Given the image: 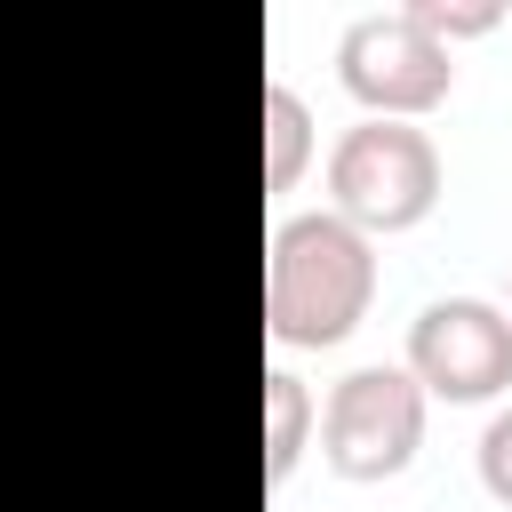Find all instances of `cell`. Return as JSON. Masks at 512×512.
Returning <instances> with one entry per match:
<instances>
[{
  "label": "cell",
  "instance_id": "cell-1",
  "mask_svg": "<svg viewBox=\"0 0 512 512\" xmlns=\"http://www.w3.org/2000/svg\"><path fill=\"white\" fill-rule=\"evenodd\" d=\"M376 296V248L360 224H344L336 208H304L272 224L264 248V328L296 352L344 344L368 320Z\"/></svg>",
  "mask_w": 512,
  "mask_h": 512
},
{
  "label": "cell",
  "instance_id": "cell-2",
  "mask_svg": "<svg viewBox=\"0 0 512 512\" xmlns=\"http://www.w3.org/2000/svg\"><path fill=\"white\" fill-rule=\"evenodd\" d=\"M328 192L336 216L360 232H408L440 200V144L416 120H352L328 152Z\"/></svg>",
  "mask_w": 512,
  "mask_h": 512
},
{
  "label": "cell",
  "instance_id": "cell-3",
  "mask_svg": "<svg viewBox=\"0 0 512 512\" xmlns=\"http://www.w3.org/2000/svg\"><path fill=\"white\" fill-rule=\"evenodd\" d=\"M424 384L408 376V360H368L352 376L328 384V408H320V456L344 472V480H392L416 464L424 448Z\"/></svg>",
  "mask_w": 512,
  "mask_h": 512
},
{
  "label": "cell",
  "instance_id": "cell-4",
  "mask_svg": "<svg viewBox=\"0 0 512 512\" xmlns=\"http://www.w3.org/2000/svg\"><path fill=\"white\" fill-rule=\"evenodd\" d=\"M336 72L376 120H408V112H432L456 88V48L400 0V8H368V16L344 24Z\"/></svg>",
  "mask_w": 512,
  "mask_h": 512
},
{
  "label": "cell",
  "instance_id": "cell-5",
  "mask_svg": "<svg viewBox=\"0 0 512 512\" xmlns=\"http://www.w3.org/2000/svg\"><path fill=\"white\" fill-rule=\"evenodd\" d=\"M408 376L432 400H496L512 384V312L488 296H432L408 320Z\"/></svg>",
  "mask_w": 512,
  "mask_h": 512
},
{
  "label": "cell",
  "instance_id": "cell-6",
  "mask_svg": "<svg viewBox=\"0 0 512 512\" xmlns=\"http://www.w3.org/2000/svg\"><path fill=\"white\" fill-rule=\"evenodd\" d=\"M304 152H312V104L272 72V80H264V184L288 192V184L304 176Z\"/></svg>",
  "mask_w": 512,
  "mask_h": 512
},
{
  "label": "cell",
  "instance_id": "cell-7",
  "mask_svg": "<svg viewBox=\"0 0 512 512\" xmlns=\"http://www.w3.org/2000/svg\"><path fill=\"white\" fill-rule=\"evenodd\" d=\"M312 432V392L296 368H264V480H288Z\"/></svg>",
  "mask_w": 512,
  "mask_h": 512
},
{
  "label": "cell",
  "instance_id": "cell-8",
  "mask_svg": "<svg viewBox=\"0 0 512 512\" xmlns=\"http://www.w3.org/2000/svg\"><path fill=\"white\" fill-rule=\"evenodd\" d=\"M408 8H416L440 40H456V32H496V24H504L496 0H408Z\"/></svg>",
  "mask_w": 512,
  "mask_h": 512
},
{
  "label": "cell",
  "instance_id": "cell-9",
  "mask_svg": "<svg viewBox=\"0 0 512 512\" xmlns=\"http://www.w3.org/2000/svg\"><path fill=\"white\" fill-rule=\"evenodd\" d=\"M480 488L496 496V504H512V400L488 416V432H480Z\"/></svg>",
  "mask_w": 512,
  "mask_h": 512
}]
</instances>
